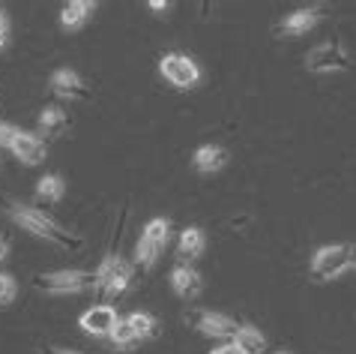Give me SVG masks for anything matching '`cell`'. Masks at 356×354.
<instances>
[{"label": "cell", "mask_w": 356, "mask_h": 354, "mask_svg": "<svg viewBox=\"0 0 356 354\" xmlns=\"http://www.w3.org/2000/svg\"><path fill=\"white\" fill-rule=\"evenodd\" d=\"M6 213H9V220H13L15 225H22L24 231H31V234H36V238H42V240H51V243H57V247H63V249H75L78 243H81V240H75L60 222H54L51 216L36 210V208H27V204H9Z\"/></svg>", "instance_id": "obj_1"}, {"label": "cell", "mask_w": 356, "mask_h": 354, "mask_svg": "<svg viewBox=\"0 0 356 354\" xmlns=\"http://www.w3.org/2000/svg\"><path fill=\"white\" fill-rule=\"evenodd\" d=\"M353 264H356V249L350 243H330V247H321L312 255V273L318 279H339Z\"/></svg>", "instance_id": "obj_2"}, {"label": "cell", "mask_w": 356, "mask_h": 354, "mask_svg": "<svg viewBox=\"0 0 356 354\" xmlns=\"http://www.w3.org/2000/svg\"><path fill=\"white\" fill-rule=\"evenodd\" d=\"M36 288L45 294H81L99 288L96 270H54V273H39L36 277Z\"/></svg>", "instance_id": "obj_3"}, {"label": "cell", "mask_w": 356, "mask_h": 354, "mask_svg": "<svg viewBox=\"0 0 356 354\" xmlns=\"http://www.w3.org/2000/svg\"><path fill=\"white\" fill-rule=\"evenodd\" d=\"M96 279H99V291H102L108 300H117L132 282V264L120 259V255H108V259H102V264H99Z\"/></svg>", "instance_id": "obj_4"}, {"label": "cell", "mask_w": 356, "mask_h": 354, "mask_svg": "<svg viewBox=\"0 0 356 354\" xmlns=\"http://www.w3.org/2000/svg\"><path fill=\"white\" fill-rule=\"evenodd\" d=\"M350 66V52L341 43H321L305 54V70L309 72H341Z\"/></svg>", "instance_id": "obj_5"}, {"label": "cell", "mask_w": 356, "mask_h": 354, "mask_svg": "<svg viewBox=\"0 0 356 354\" xmlns=\"http://www.w3.org/2000/svg\"><path fill=\"white\" fill-rule=\"evenodd\" d=\"M159 70L165 75V82H171L174 87H180V91H192V87L201 82V66H197L192 57L186 54H165L159 61Z\"/></svg>", "instance_id": "obj_6"}, {"label": "cell", "mask_w": 356, "mask_h": 354, "mask_svg": "<svg viewBox=\"0 0 356 354\" xmlns=\"http://www.w3.org/2000/svg\"><path fill=\"white\" fill-rule=\"evenodd\" d=\"M117 321H120V316H117V309L111 307V303H99V307H90L81 318H78L81 330L90 333V337H99V339L111 337V330L117 328Z\"/></svg>", "instance_id": "obj_7"}, {"label": "cell", "mask_w": 356, "mask_h": 354, "mask_svg": "<svg viewBox=\"0 0 356 354\" xmlns=\"http://www.w3.org/2000/svg\"><path fill=\"white\" fill-rule=\"evenodd\" d=\"M171 288H174L177 298L195 300V298H201V291H204V279H201V273H197L195 268L180 264V268L171 270Z\"/></svg>", "instance_id": "obj_8"}, {"label": "cell", "mask_w": 356, "mask_h": 354, "mask_svg": "<svg viewBox=\"0 0 356 354\" xmlns=\"http://www.w3.org/2000/svg\"><path fill=\"white\" fill-rule=\"evenodd\" d=\"M9 151H13L24 165H39V162L45 160L48 147H45V141L39 139V135L18 130V135H15V141H13V147H9Z\"/></svg>", "instance_id": "obj_9"}, {"label": "cell", "mask_w": 356, "mask_h": 354, "mask_svg": "<svg viewBox=\"0 0 356 354\" xmlns=\"http://www.w3.org/2000/svg\"><path fill=\"white\" fill-rule=\"evenodd\" d=\"M51 91L57 96H63V100H84L87 96L81 75L75 70H69V66H60V70L51 72Z\"/></svg>", "instance_id": "obj_10"}, {"label": "cell", "mask_w": 356, "mask_h": 354, "mask_svg": "<svg viewBox=\"0 0 356 354\" xmlns=\"http://www.w3.org/2000/svg\"><path fill=\"white\" fill-rule=\"evenodd\" d=\"M197 330H201L204 337H213V339H227V337L234 339L236 321L222 316V312H210V309H207V312L197 316Z\"/></svg>", "instance_id": "obj_11"}, {"label": "cell", "mask_w": 356, "mask_h": 354, "mask_svg": "<svg viewBox=\"0 0 356 354\" xmlns=\"http://www.w3.org/2000/svg\"><path fill=\"white\" fill-rule=\"evenodd\" d=\"M225 162H227V151L222 144H201L195 151V156H192V165L201 174L219 171V169H225Z\"/></svg>", "instance_id": "obj_12"}, {"label": "cell", "mask_w": 356, "mask_h": 354, "mask_svg": "<svg viewBox=\"0 0 356 354\" xmlns=\"http://www.w3.org/2000/svg\"><path fill=\"white\" fill-rule=\"evenodd\" d=\"M93 13H96V3H90V0H72V3H66L60 9V24L66 31H78V27L87 24V18Z\"/></svg>", "instance_id": "obj_13"}, {"label": "cell", "mask_w": 356, "mask_h": 354, "mask_svg": "<svg viewBox=\"0 0 356 354\" xmlns=\"http://www.w3.org/2000/svg\"><path fill=\"white\" fill-rule=\"evenodd\" d=\"M314 24H318V13H314V9H296V13H291L282 22V31L288 36H302V33H309Z\"/></svg>", "instance_id": "obj_14"}, {"label": "cell", "mask_w": 356, "mask_h": 354, "mask_svg": "<svg viewBox=\"0 0 356 354\" xmlns=\"http://www.w3.org/2000/svg\"><path fill=\"white\" fill-rule=\"evenodd\" d=\"M39 130L45 135H63L69 130V114L57 105L42 108V114H39Z\"/></svg>", "instance_id": "obj_15"}, {"label": "cell", "mask_w": 356, "mask_h": 354, "mask_svg": "<svg viewBox=\"0 0 356 354\" xmlns=\"http://www.w3.org/2000/svg\"><path fill=\"white\" fill-rule=\"evenodd\" d=\"M234 346H240L245 354H261L266 348V339L258 328L243 324V328H236V333H234Z\"/></svg>", "instance_id": "obj_16"}, {"label": "cell", "mask_w": 356, "mask_h": 354, "mask_svg": "<svg viewBox=\"0 0 356 354\" xmlns=\"http://www.w3.org/2000/svg\"><path fill=\"white\" fill-rule=\"evenodd\" d=\"M207 249V238H204V229H197V225H189L183 234H180V255L186 259H197Z\"/></svg>", "instance_id": "obj_17"}, {"label": "cell", "mask_w": 356, "mask_h": 354, "mask_svg": "<svg viewBox=\"0 0 356 354\" xmlns=\"http://www.w3.org/2000/svg\"><path fill=\"white\" fill-rule=\"evenodd\" d=\"M36 195H39L42 201H51V204L60 201L63 195H66V180H63L60 174H45L42 180L36 183Z\"/></svg>", "instance_id": "obj_18"}, {"label": "cell", "mask_w": 356, "mask_h": 354, "mask_svg": "<svg viewBox=\"0 0 356 354\" xmlns=\"http://www.w3.org/2000/svg\"><path fill=\"white\" fill-rule=\"evenodd\" d=\"M144 238H147V240H153L159 249H165V247H168V240H171V222H168L165 216H156V220L147 222Z\"/></svg>", "instance_id": "obj_19"}, {"label": "cell", "mask_w": 356, "mask_h": 354, "mask_svg": "<svg viewBox=\"0 0 356 354\" xmlns=\"http://www.w3.org/2000/svg\"><path fill=\"white\" fill-rule=\"evenodd\" d=\"M129 324H132V330H135L138 342L156 337V328H159V321H156V316H150V312H132V316H129Z\"/></svg>", "instance_id": "obj_20"}, {"label": "cell", "mask_w": 356, "mask_h": 354, "mask_svg": "<svg viewBox=\"0 0 356 354\" xmlns=\"http://www.w3.org/2000/svg\"><path fill=\"white\" fill-rule=\"evenodd\" d=\"M111 346L114 348H132L135 342H138V337H135V330H132V324H129V318H120L117 321V328L111 330Z\"/></svg>", "instance_id": "obj_21"}, {"label": "cell", "mask_w": 356, "mask_h": 354, "mask_svg": "<svg viewBox=\"0 0 356 354\" xmlns=\"http://www.w3.org/2000/svg\"><path fill=\"white\" fill-rule=\"evenodd\" d=\"M159 247H156L153 240H147L144 234H141V240H138V247H135V255H138V264H141V268H153L156 264V259H159Z\"/></svg>", "instance_id": "obj_22"}, {"label": "cell", "mask_w": 356, "mask_h": 354, "mask_svg": "<svg viewBox=\"0 0 356 354\" xmlns=\"http://www.w3.org/2000/svg\"><path fill=\"white\" fill-rule=\"evenodd\" d=\"M18 294V282L9 273H0V307H9Z\"/></svg>", "instance_id": "obj_23"}, {"label": "cell", "mask_w": 356, "mask_h": 354, "mask_svg": "<svg viewBox=\"0 0 356 354\" xmlns=\"http://www.w3.org/2000/svg\"><path fill=\"white\" fill-rule=\"evenodd\" d=\"M15 135H18V130H15V126H9V123H0V147H13Z\"/></svg>", "instance_id": "obj_24"}, {"label": "cell", "mask_w": 356, "mask_h": 354, "mask_svg": "<svg viewBox=\"0 0 356 354\" xmlns=\"http://www.w3.org/2000/svg\"><path fill=\"white\" fill-rule=\"evenodd\" d=\"M6 43H9V18L0 13V48H6Z\"/></svg>", "instance_id": "obj_25"}, {"label": "cell", "mask_w": 356, "mask_h": 354, "mask_svg": "<svg viewBox=\"0 0 356 354\" xmlns=\"http://www.w3.org/2000/svg\"><path fill=\"white\" fill-rule=\"evenodd\" d=\"M210 354H245L240 346H234V342H227V346H219V348H213Z\"/></svg>", "instance_id": "obj_26"}, {"label": "cell", "mask_w": 356, "mask_h": 354, "mask_svg": "<svg viewBox=\"0 0 356 354\" xmlns=\"http://www.w3.org/2000/svg\"><path fill=\"white\" fill-rule=\"evenodd\" d=\"M150 9H153V13H168L171 3H168V0H150Z\"/></svg>", "instance_id": "obj_27"}, {"label": "cell", "mask_w": 356, "mask_h": 354, "mask_svg": "<svg viewBox=\"0 0 356 354\" xmlns=\"http://www.w3.org/2000/svg\"><path fill=\"white\" fill-rule=\"evenodd\" d=\"M6 255H9V240L3 238V234H0V264L6 261Z\"/></svg>", "instance_id": "obj_28"}, {"label": "cell", "mask_w": 356, "mask_h": 354, "mask_svg": "<svg viewBox=\"0 0 356 354\" xmlns=\"http://www.w3.org/2000/svg\"><path fill=\"white\" fill-rule=\"evenodd\" d=\"M51 354H81V351H69V348H54Z\"/></svg>", "instance_id": "obj_29"}, {"label": "cell", "mask_w": 356, "mask_h": 354, "mask_svg": "<svg viewBox=\"0 0 356 354\" xmlns=\"http://www.w3.org/2000/svg\"><path fill=\"white\" fill-rule=\"evenodd\" d=\"M279 354H291V351H279Z\"/></svg>", "instance_id": "obj_30"}]
</instances>
